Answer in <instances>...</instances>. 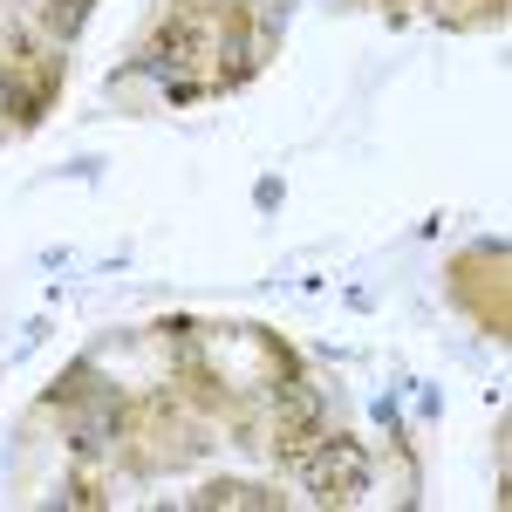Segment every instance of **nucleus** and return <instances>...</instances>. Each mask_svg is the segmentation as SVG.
I'll use <instances>...</instances> for the list:
<instances>
[{
    "label": "nucleus",
    "mask_w": 512,
    "mask_h": 512,
    "mask_svg": "<svg viewBox=\"0 0 512 512\" xmlns=\"http://www.w3.org/2000/svg\"><path fill=\"white\" fill-rule=\"evenodd\" d=\"M301 472H308L321 506H355V499L369 492V451H362L355 437H321L315 458H308Z\"/></svg>",
    "instance_id": "1"
},
{
    "label": "nucleus",
    "mask_w": 512,
    "mask_h": 512,
    "mask_svg": "<svg viewBox=\"0 0 512 512\" xmlns=\"http://www.w3.org/2000/svg\"><path fill=\"white\" fill-rule=\"evenodd\" d=\"M198 506H274V492H260V485H246V478H212V485L198 492Z\"/></svg>",
    "instance_id": "2"
},
{
    "label": "nucleus",
    "mask_w": 512,
    "mask_h": 512,
    "mask_svg": "<svg viewBox=\"0 0 512 512\" xmlns=\"http://www.w3.org/2000/svg\"><path fill=\"white\" fill-rule=\"evenodd\" d=\"M82 21H89V0H62V7L48 0V35H55V41H69Z\"/></svg>",
    "instance_id": "3"
}]
</instances>
